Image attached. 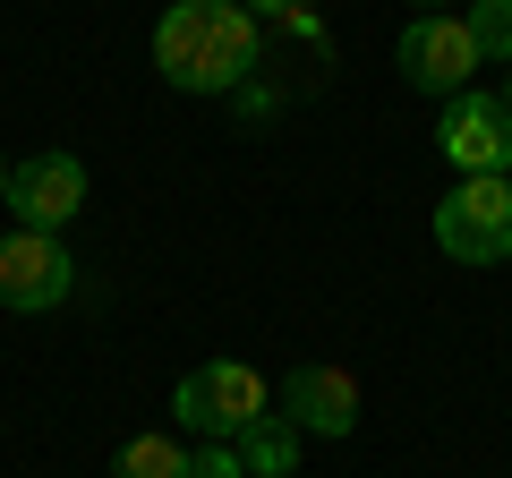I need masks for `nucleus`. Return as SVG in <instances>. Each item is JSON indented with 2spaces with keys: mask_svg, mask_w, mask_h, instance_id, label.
I'll return each mask as SVG.
<instances>
[{
  "mask_svg": "<svg viewBox=\"0 0 512 478\" xmlns=\"http://www.w3.org/2000/svg\"><path fill=\"white\" fill-rule=\"evenodd\" d=\"M265 60V18L239 0H197V86L188 94H239Z\"/></svg>",
  "mask_w": 512,
  "mask_h": 478,
  "instance_id": "20e7f679",
  "label": "nucleus"
},
{
  "mask_svg": "<svg viewBox=\"0 0 512 478\" xmlns=\"http://www.w3.org/2000/svg\"><path fill=\"white\" fill-rule=\"evenodd\" d=\"M461 26H470L478 60H504V69H512V0H470V9H461Z\"/></svg>",
  "mask_w": 512,
  "mask_h": 478,
  "instance_id": "9b49d317",
  "label": "nucleus"
},
{
  "mask_svg": "<svg viewBox=\"0 0 512 478\" xmlns=\"http://www.w3.org/2000/svg\"><path fill=\"white\" fill-rule=\"evenodd\" d=\"M9 214H18V231H69L86 214V163L77 154H26L9 171Z\"/></svg>",
  "mask_w": 512,
  "mask_h": 478,
  "instance_id": "0eeeda50",
  "label": "nucleus"
},
{
  "mask_svg": "<svg viewBox=\"0 0 512 478\" xmlns=\"http://www.w3.org/2000/svg\"><path fill=\"white\" fill-rule=\"evenodd\" d=\"M77 291V257L60 248V231H9L0 239V308L43 316Z\"/></svg>",
  "mask_w": 512,
  "mask_h": 478,
  "instance_id": "423d86ee",
  "label": "nucleus"
},
{
  "mask_svg": "<svg viewBox=\"0 0 512 478\" xmlns=\"http://www.w3.org/2000/svg\"><path fill=\"white\" fill-rule=\"evenodd\" d=\"M436 248L453 265H512V180H504V171H478V180L444 188Z\"/></svg>",
  "mask_w": 512,
  "mask_h": 478,
  "instance_id": "f03ea898",
  "label": "nucleus"
},
{
  "mask_svg": "<svg viewBox=\"0 0 512 478\" xmlns=\"http://www.w3.org/2000/svg\"><path fill=\"white\" fill-rule=\"evenodd\" d=\"M419 18H444V0H419Z\"/></svg>",
  "mask_w": 512,
  "mask_h": 478,
  "instance_id": "2eb2a0df",
  "label": "nucleus"
},
{
  "mask_svg": "<svg viewBox=\"0 0 512 478\" xmlns=\"http://www.w3.org/2000/svg\"><path fill=\"white\" fill-rule=\"evenodd\" d=\"M239 9H248V0H239ZM265 9H282V18H291V9H308V0H256V18H265Z\"/></svg>",
  "mask_w": 512,
  "mask_h": 478,
  "instance_id": "4468645a",
  "label": "nucleus"
},
{
  "mask_svg": "<svg viewBox=\"0 0 512 478\" xmlns=\"http://www.w3.org/2000/svg\"><path fill=\"white\" fill-rule=\"evenodd\" d=\"M231 453H239V470H248V478H291L299 453H308V436H299L282 410H265L256 427H239V436H231Z\"/></svg>",
  "mask_w": 512,
  "mask_h": 478,
  "instance_id": "1a4fd4ad",
  "label": "nucleus"
},
{
  "mask_svg": "<svg viewBox=\"0 0 512 478\" xmlns=\"http://www.w3.org/2000/svg\"><path fill=\"white\" fill-rule=\"evenodd\" d=\"M111 478H188V444L180 436H128L111 453Z\"/></svg>",
  "mask_w": 512,
  "mask_h": 478,
  "instance_id": "9d476101",
  "label": "nucleus"
},
{
  "mask_svg": "<svg viewBox=\"0 0 512 478\" xmlns=\"http://www.w3.org/2000/svg\"><path fill=\"white\" fill-rule=\"evenodd\" d=\"M504 103H512V77H504Z\"/></svg>",
  "mask_w": 512,
  "mask_h": 478,
  "instance_id": "f3484780",
  "label": "nucleus"
},
{
  "mask_svg": "<svg viewBox=\"0 0 512 478\" xmlns=\"http://www.w3.org/2000/svg\"><path fill=\"white\" fill-rule=\"evenodd\" d=\"M231 103H239V120H265V111H274V86H256V77H248Z\"/></svg>",
  "mask_w": 512,
  "mask_h": 478,
  "instance_id": "ddd939ff",
  "label": "nucleus"
},
{
  "mask_svg": "<svg viewBox=\"0 0 512 478\" xmlns=\"http://www.w3.org/2000/svg\"><path fill=\"white\" fill-rule=\"evenodd\" d=\"M188 478H248L231 444H188Z\"/></svg>",
  "mask_w": 512,
  "mask_h": 478,
  "instance_id": "f8f14e48",
  "label": "nucleus"
},
{
  "mask_svg": "<svg viewBox=\"0 0 512 478\" xmlns=\"http://www.w3.org/2000/svg\"><path fill=\"white\" fill-rule=\"evenodd\" d=\"M436 154L453 163V180H478V171H504L512 180V103L487 86L453 94L444 120H436Z\"/></svg>",
  "mask_w": 512,
  "mask_h": 478,
  "instance_id": "7ed1b4c3",
  "label": "nucleus"
},
{
  "mask_svg": "<svg viewBox=\"0 0 512 478\" xmlns=\"http://www.w3.org/2000/svg\"><path fill=\"white\" fill-rule=\"evenodd\" d=\"M274 410L299 427V436L342 444L350 427H359V376H350V368H291L274 385Z\"/></svg>",
  "mask_w": 512,
  "mask_h": 478,
  "instance_id": "6e6552de",
  "label": "nucleus"
},
{
  "mask_svg": "<svg viewBox=\"0 0 512 478\" xmlns=\"http://www.w3.org/2000/svg\"><path fill=\"white\" fill-rule=\"evenodd\" d=\"M265 410H274V385H265L248 359H205V368H188L180 385H171V419L197 444H231L239 427H256Z\"/></svg>",
  "mask_w": 512,
  "mask_h": 478,
  "instance_id": "f257e3e1",
  "label": "nucleus"
},
{
  "mask_svg": "<svg viewBox=\"0 0 512 478\" xmlns=\"http://www.w3.org/2000/svg\"><path fill=\"white\" fill-rule=\"evenodd\" d=\"M487 69L470 43V26H461V9H444V18H410L402 26V77L419 94H436V103H453V94H470V77Z\"/></svg>",
  "mask_w": 512,
  "mask_h": 478,
  "instance_id": "39448f33",
  "label": "nucleus"
},
{
  "mask_svg": "<svg viewBox=\"0 0 512 478\" xmlns=\"http://www.w3.org/2000/svg\"><path fill=\"white\" fill-rule=\"evenodd\" d=\"M9 171H18V163H0V205H9Z\"/></svg>",
  "mask_w": 512,
  "mask_h": 478,
  "instance_id": "dca6fc26",
  "label": "nucleus"
}]
</instances>
